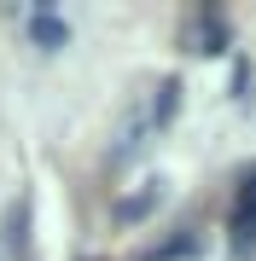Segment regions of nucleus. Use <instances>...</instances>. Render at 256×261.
<instances>
[{"label": "nucleus", "mask_w": 256, "mask_h": 261, "mask_svg": "<svg viewBox=\"0 0 256 261\" xmlns=\"http://www.w3.org/2000/svg\"><path fill=\"white\" fill-rule=\"evenodd\" d=\"M227 232H233V250H239V255H250V250H256V168L239 180V192H233Z\"/></svg>", "instance_id": "f257e3e1"}, {"label": "nucleus", "mask_w": 256, "mask_h": 261, "mask_svg": "<svg viewBox=\"0 0 256 261\" xmlns=\"http://www.w3.org/2000/svg\"><path fill=\"white\" fill-rule=\"evenodd\" d=\"M0 255L6 261H29V197H12L6 226H0Z\"/></svg>", "instance_id": "f03ea898"}, {"label": "nucleus", "mask_w": 256, "mask_h": 261, "mask_svg": "<svg viewBox=\"0 0 256 261\" xmlns=\"http://www.w3.org/2000/svg\"><path fill=\"white\" fill-rule=\"evenodd\" d=\"M192 53H227V23H221L216 12L192 18Z\"/></svg>", "instance_id": "7ed1b4c3"}, {"label": "nucleus", "mask_w": 256, "mask_h": 261, "mask_svg": "<svg viewBox=\"0 0 256 261\" xmlns=\"http://www.w3.org/2000/svg\"><path fill=\"white\" fill-rule=\"evenodd\" d=\"M29 41H35L41 53H58L70 41V29L58 23V12H35V18H29Z\"/></svg>", "instance_id": "20e7f679"}, {"label": "nucleus", "mask_w": 256, "mask_h": 261, "mask_svg": "<svg viewBox=\"0 0 256 261\" xmlns=\"http://www.w3.org/2000/svg\"><path fill=\"white\" fill-rule=\"evenodd\" d=\"M157 197H163V180H146L140 197H123V203H117V221H140V215H152Z\"/></svg>", "instance_id": "39448f33"}, {"label": "nucleus", "mask_w": 256, "mask_h": 261, "mask_svg": "<svg viewBox=\"0 0 256 261\" xmlns=\"http://www.w3.org/2000/svg\"><path fill=\"white\" fill-rule=\"evenodd\" d=\"M175 105H180V82H163L157 87V105H152V122H169Z\"/></svg>", "instance_id": "423d86ee"}, {"label": "nucleus", "mask_w": 256, "mask_h": 261, "mask_svg": "<svg viewBox=\"0 0 256 261\" xmlns=\"http://www.w3.org/2000/svg\"><path fill=\"white\" fill-rule=\"evenodd\" d=\"M0 261H6V255H0Z\"/></svg>", "instance_id": "0eeeda50"}]
</instances>
